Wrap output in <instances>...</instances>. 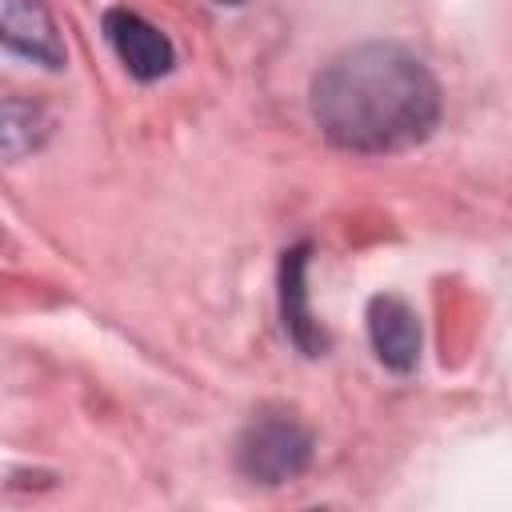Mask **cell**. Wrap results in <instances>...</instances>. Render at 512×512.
<instances>
[{
	"mask_svg": "<svg viewBox=\"0 0 512 512\" xmlns=\"http://www.w3.org/2000/svg\"><path fill=\"white\" fill-rule=\"evenodd\" d=\"M312 120L344 152H404L440 124V84L404 44L368 40L344 48L312 76Z\"/></svg>",
	"mask_w": 512,
	"mask_h": 512,
	"instance_id": "1",
	"label": "cell"
},
{
	"mask_svg": "<svg viewBox=\"0 0 512 512\" xmlns=\"http://www.w3.org/2000/svg\"><path fill=\"white\" fill-rule=\"evenodd\" d=\"M312 464V432L292 412H260L236 444V468L252 484H288Z\"/></svg>",
	"mask_w": 512,
	"mask_h": 512,
	"instance_id": "2",
	"label": "cell"
},
{
	"mask_svg": "<svg viewBox=\"0 0 512 512\" xmlns=\"http://www.w3.org/2000/svg\"><path fill=\"white\" fill-rule=\"evenodd\" d=\"M100 28H104V40L112 44L116 60L128 68V76L136 80H160L176 68V48L172 40L148 24L140 12H128V8H108L100 16Z\"/></svg>",
	"mask_w": 512,
	"mask_h": 512,
	"instance_id": "3",
	"label": "cell"
},
{
	"mask_svg": "<svg viewBox=\"0 0 512 512\" xmlns=\"http://www.w3.org/2000/svg\"><path fill=\"white\" fill-rule=\"evenodd\" d=\"M0 48L40 68H64L68 60L60 24L44 8V0H0Z\"/></svg>",
	"mask_w": 512,
	"mask_h": 512,
	"instance_id": "4",
	"label": "cell"
},
{
	"mask_svg": "<svg viewBox=\"0 0 512 512\" xmlns=\"http://www.w3.org/2000/svg\"><path fill=\"white\" fill-rule=\"evenodd\" d=\"M368 340L384 368L412 372L420 360V320L408 308V300L380 292L368 300Z\"/></svg>",
	"mask_w": 512,
	"mask_h": 512,
	"instance_id": "5",
	"label": "cell"
},
{
	"mask_svg": "<svg viewBox=\"0 0 512 512\" xmlns=\"http://www.w3.org/2000/svg\"><path fill=\"white\" fill-rule=\"evenodd\" d=\"M308 252H312L308 244H296L280 256V320H284L288 340L304 356H324L328 336L308 308Z\"/></svg>",
	"mask_w": 512,
	"mask_h": 512,
	"instance_id": "6",
	"label": "cell"
},
{
	"mask_svg": "<svg viewBox=\"0 0 512 512\" xmlns=\"http://www.w3.org/2000/svg\"><path fill=\"white\" fill-rule=\"evenodd\" d=\"M52 120L40 104L0 100V156H28L44 144Z\"/></svg>",
	"mask_w": 512,
	"mask_h": 512,
	"instance_id": "7",
	"label": "cell"
},
{
	"mask_svg": "<svg viewBox=\"0 0 512 512\" xmlns=\"http://www.w3.org/2000/svg\"><path fill=\"white\" fill-rule=\"evenodd\" d=\"M216 4H244V0H216Z\"/></svg>",
	"mask_w": 512,
	"mask_h": 512,
	"instance_id": "8",
	"label": "cell"
}]
</instances>
